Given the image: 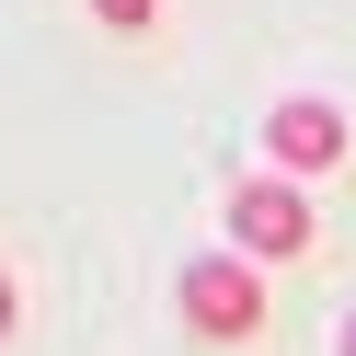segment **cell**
Here are the masks:
<instances>
[{"label":"cell","mask_w":356,"mask_h":356,"mask_svg":"<svg viewBox=\"0 0 356 356\" xmlns=\"http://www.w3.org/2000/svg\"><path fill=\"white\" fill-rule=\"evenodd\" d=\"M172 299H184V322L207 333V345H241V333H264V276H253L241 253L184 264V287H172Z\"/></svg>","instance_id":"1"},{"label":"cell","mask_w":356,"mask_h":356,"mask_svg":"<svg viewBox=\"0 0 356 356\" xmlns=\"http://www.w3.org/2000/svg\"><path fill=\"white\" fill-rule=\"evenodd\" d=\"M92 12H104V24H115V35H138V24H161V0H92Z\"/></svg>","instance_id":"4"},{"label":"cell","mask_w":356,"mask_h":356,"mask_svg":"<svg viewBox=\"0 0 356 356\" xmlns=\"http://www.w3.org/2000/svg\"><path fill=\"white\" fill-rule=\"evenodd\" d=\"M264 149H276V172H333L345 161V115H333L322 92H287L276 115H264Z\"/></svg>","instance_id":"3"},{"label":"cell","mask_w":356,"mask_h":356,"mask_svg":"<svg viewBox=\"0 0 356 356\" xmlns=\"http://www.w3.org/2000/svg\"><path fill=\"white\" fill-rule=\"evenodd\" d=\"M12 322H24V299H12V276H0V345H12Z\"/></svg>","instance_id":"5"},{"label":"cell","mask_w":356,"mask_h":356,"mask_svg":"<svg viewBox=\"0 0 356 356\" xmlns=\"http://www.w3.org/2000/svg\"><path fill=\"white\" fill-rule=\"evenodd\" d=\"M333 356H356V310H345V333H333Z\"/></svg>","instance_id":"6"},{"label":"cell","mask_w":356,"mask_h":356,"mask_svg":"<svg viewBox=\"0 0 356 356\" xmlns=\"http://www.w3.org/2000/svg\"><path fill=\"white\" fill-rule=\"evenodd\" d=\"M230 230H241V264H287V253H310V207H299V184H241V195H230Z\"/></svg>","instance_id":"2"}]
</instances>
